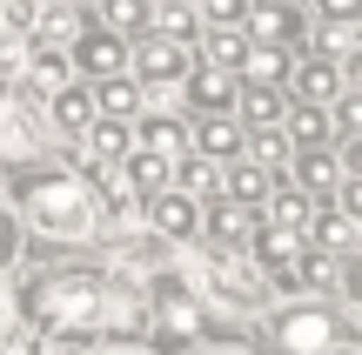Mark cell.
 <instances>
[{
  "label": "cell",
  "mask_w": 362,
  "mask_h": 355,
  "mask_svg": "<svg viewBox=\"0 0 362 355\" xmlns=\"http://www.w3.org/2000/svg\"><path fill=\"white\" fill-rule=\"evenodd\" d=\"M275 228H309V195H302V188H288V195H275Z\"/></svg>",
  "instance_id": "cell-26"
},
{
  "label": "cell",
  "mask_w": 362,
  "mask_h": 355,
  "mask_svg": "<svg viewBox=\"0 0 362 355\" xmlns=\"http://www.w3.org/2000/svg\"><path fill=\"white\" fill-rule=\"evenodd\" d=\"M315 7H322L329 20H356V7H362V0H315Z\"/></svg>",
  "instance_id": "cell-34"
},
{
  "label": "cell",
  "mask_w": 362,
  "mask_h": 355,
  "mask_svg": "<svg viewBox=\"0 0 362 355\" xmlns=\"http://www.w3.org/2000/svg\"><path fill=\"white\" fill-rule=\"evenodd\" d=\"M208 228H215V241H248L262 222H255L248 208H235V201H228V208H215V215H208Z\"/></svg>",
  "instance_id": "cell-23"
},
{
  "label": "cell",
  "mask_w": 362,
  "mask_h": 355,
  "mask_svg": "<svg viewBox=\"0 0 362 355\" xmlns=\"http://www.w3.org/2000/svg\"><path fill=\"white\" fill-rule=\"evenodd\" d=\"M128 188H134L141 201H155L161 188H168V161H155V155H134V161H128Z\"/></svg>",
  "instance_id": "cell-21"
},
{
  "label": "cell",
  "mask_w": 362,
  "mask_h": 355,
  "mask_svg": "<svg viewBox=\"0 0 362 355\" xmlns=\"http://www.w3.org/2000/svg\"><path fill=\"white\" fill-rule=\"evenodd\" d=\"M141 155H155V161H175L188 155V134H181V121H168V114H148L141 121Z\"/></svg>",
  "instance_id": "cell-11"
},
{
  "label": "cell",
  "mask_w": 362,
  "mask_h": 355,
  "mask_svg": "<svg viewBox=\"0 0 362 355\" xmlns=\"http://www.w3.org/2000/svg\"><path fill=\"white\" fill-rule=\"evenodd\" d=\"M94 188H101V201L115 215H128L134 208V188H128V174H115V168H94Z\"/></svg>",
  "instance_id": "cell-25"
},
{
  "label": "cell",
  "mask_w": 362,
  "mask_h": 355,
  "mask_svg": "<svg viewBox=\"0 0 362 355\" xmlns=\"http://www.w3.org/2000/svg\"><path fill=\"white\" fill-rule=\"evenodd\" d=\"M336 315L329 308H288L282 322H275V342H282L288 355H329L336 349Z\"/></svg>",
  "instance_id": "cell-4"
},
{
  "label": "cell",
  "mask_w": 362,
  "mask_h": 355,
  "mask_svg": "<svg viewBox=\"0 0 362 355\" xmlns=\"http://www.w3.org/2000/svg\"><path fill=\"white\" fill-rule=\"evenodd\" d=\"M235 101H242V114L255 121V128H275V121H282V94H275V88H262V80H248Z\"/></svg>",
  "instance_id": "cell-19"
},
{
  "label": "cell",
  "mask_w": 362,
  "mask_h": 355,
  "mask_svg": "<svg viewBox=\"0 0 362 355\" xmlns=\"http://www.w3.org/2000/svg\"><path fill=\"white\" fill-rule=\"evenodd\" d=\"M148 215H155V228L168 241H188L194 228H202V208H194V195H181V188H161V195L148 201Z\"/></svg>",
  "instance_id": "cell-6"
},
{
  "label": "cell",
  "mask_w": 362,
  "mask_h": 355,
  "mask_svg": "<svg viewBox=\"0 0 362 355\" xmlns=\"http://www.w3.org/2000/svg\"><path fill=\"white\" fill-rule=\"evenodd\" d=\"M336 161H329L322 155V148H302V155H296V181H302V195H322V188H336Z\"/></svg>",
  "instance_id": "cell-18"
},
{
  "label": "cell",
  "mask_w": 362,
  "mask_h": 355,
  "mask_svg": "<svg viewBox=\"0 0 362 355\" xmlns=\"http://www.w3.org/2000/svg\"><path fill=\"white\" fill-rule=\"evenodd\" d=\"M342 215H362V181H342Z\"/></svg>",
  "instance_id": "cell-35"
},
{
  "label": "cell",
  "mask_w": 362,
  "mask_h": 355,
  "mask_svg": "<svg viewBox=\"0 0 362 355\" xmlns=\"http://www.w3.org/2000/svg\"><path fill=\"white\" fill-rule=\"evenodd\" d=\"M27 215H34L47 235H88L94 228V201L74 174H47V181L27 188Z\"/></svg>",
  "instance_id": "cell-2"
},
{
  "label": "cell",
  "mask_w": 362,
  "mask_h": 355,
  "mask_svg": "<svg viewBox=\"0 0 362 355\" xmlns=\"http://www.w3.org/2000/svg\"><path fill=\"white\" fill-rule=\"evenodd\" d=\"M27 74H34L40 88H61V74H67V61H61V54H47V47H40V54H27Z\"/></svg>",
  "instance_id": "cell-28"
},
{
  "label": "cell",
  "mask_w": 362,
  "mask_h": 355,
  "mask_svg": "<svg viewBox=\"0 0 362 355\" xmlns=\"http://www.w3.org/2000/svg\"><path fill=\"white\" fill-rule=\"evenodd\" d=\"M309 228H315V241H322L329 255H349V248H356V235H362V228H356V215H342V208L309 215Z\"/></svg>",
  "instance_id": "cell-14"
},
{
  "label": "cell",
  "mask_w": 362,
  "mask_h": 355,
  "mask_svg": "<svg viewBox=\"0 0 362 355\" xmlns=\"http://www.w3.org/2000/svg\"><path fill=\"white\" fill-rule=\"evenodd\" d=\"M208 61H242V34L235 27H215L208 34Z\"/></svg>",
  "instance_id": "cell-30"
},
{
  "label": "cell",
  "mask_w": 362,
  "mask_h": 355,
  "mask_svg": "<svg viewBox=\"0 0 362 355\" xmlns=\"http://www.w3.org/2000/svg\"><path fill=\"white\" fill-rule=\"evenodd\" d=\"M296 94H302V107H322V101H336V94H342V67H329V61H309V67H296Z\"/></svg>",
  "instance_id": "cell-12"
},
{
  "label": "cell",
  "mask_w": 362,
  "mask_h": 355,
  "mask_svg": "<svg viewBox=\"0 0 362 355\" xmlns=\"http://www.w3.org/2000/svg\"><path fill=\"white\" fill-rule=\"evenodd\" d=\"M208 13H215V27H235L248 13V0H208Z\"/></svg>",
  "instance_id": "cell-33"
},
{
  "label": "cell",
  "mask_w": 362,
  "mask_h": 355,
  "mask_svg": "<svg viewBox=\"0 0 362 355\" xmlns=\"http://www.w3.org/2000/svg\"><path fill=\"white\" fill-rule=\"evenodd\" d=\"M0 329H7V295H0Z\"/></svg>",
  "instance_id": "cell-37"
},
{
  "label": "cell",
  "mask_w": 362,
  "mask_h": 355,
  "mask_svg": "<svg viewBox=\"0 0 362 355\" xmlns=\"http://www.w3.org/2000/svg\"><path fill=\"white\" fill-rule=\"evenodd\" d=\"M282 155H288V141H282V134H275V128H255V168H275Z\"/></svg>",
  "instance_id": "cell-29"
},
{
  "label": "cell",
  "mask_w": 362,
  "mask_h": 355,
  "mask_svg": "<svg viewBox=\"0 0 362 355\" xmlns=\"http://www.w3.org/2000/svg\"><path fill=\"white\" fill-rule=\"evenodd\" d=\"M101 295H107L101 275H47L34 289V322L54 335H81L101 322Z\"/></svg>",
  "instance_id": "cell-1"
},
{
  "label": "cell",
  "mask_w": 362,
  "mask_h": 355,
  "mask_svg": "<svg viewBox=\"0 0 362 355\" xmlns=\"http://www.w3.org/2000/svg\"><path fill=\"white\" fill-rule=\"evenodd\" d=\"M235 148H242V128L221 121V114H208L202 121V155H235Z\"/></svg>",
  "instance_id": "cell-24"
},
{
  "label": "cell",
  "mask_w": 362,
  "mask_h": 355,
  "mask_svg": "<svg viewBox=\"0 0 362 355\" xmlns=\"http://www.w3.org/2000/svg\"><path fill=\"white\" fill-rule=\"evenodd\" d=\"M107 34H155V0H101Z\"/></svg>",
  "instance_id": "cell-15"
},
{
  "label": "cell",
  "mask_w": 362,
  "mask_h": 355,
  "mask_svg": "<svg viewBox=\"0 0 362 355\" xmlns=\"http://www.w3.org/2000/svg\"><path fill=\"white\" fill-rule=\"evenodd\" d=\"M248 241H255V255L269 262L275 289H302V282H296V262H302V235H296V228H275L269 222V228H255Z\"/></svg>",
  "instance_id": "cell-5"
},
{
  "label": "cell",
  "mask_w": 362,
  "mask_h": 355,
  "mask_svg": "<svg viewBox=\"0 0 362 355\" xmlns=\"http://www.w3.org/2000/svg\"><path fill=\"white\" fill-rule=\"evenodd\" d=\"M94 121V94L88 88H54V128L61 134H81Z\"/></svg>",
  "instance_id": "cell-13"
},
{
  "label": "cell",
  "mask_w": 362,
  "mask_h": 355,
  "mask_svg": "<svg viewBox=\"0 0 362 355\" xmlns=\"http://www.w3.org/2000/svg\"><path fill=\"white\" fill-rule=\"evenodd\" d=\"M296 134H302V148H315V141H322V134H329L322 107H302V114H296Z\"/></svg>",
  "instance_id": "cell-32"
},
{
  "label": "cell",
  "mask_w": 362,
  "mask_h": 355,
  "mask_svg": "<svg viewBox=\"0 0 362 355\" xmlns=\"http://www.w3.org/2000/svg\"><path fill=\"white\" fill-rule=\"evenodd\" d=\"M242 67H248V80H262V88H275V80L288 74L282 47H269V40H255V47H242Z\"/></svg>",
  "instance_id": "cell-20"
},
{
  "label": "cell",
  "mask_w": 362,
  "mask_h": 355,
  "mask_svg": "<svg viewBox=\"0 0 362 355\" xmlns=\"http://www.w3.org/2000/svg\"><path fill=\"white\" fill-rule=\"evenodd\" d=\"M27 74V47L21 40H0V80H21Z\"/></svg>",
  "instance_id": "cell-31"
},
{
  "label": "cell",
  "mask_w": 362,
  "mask_h": 355,
  "mask_svg": "<svg viewBox=\"0 0 362 355\" xmlns=\"http://www.w3.org/2000/svg\"><path fill=\"white\" fill-rule=\"evenodd\" d=\"M88 94H94V114H107V121H128L134 107H141V88H134L128 74H101Z\"/></svg>",
  "instance_id": "cell-10"
},
{
  "label": "cell",
  "mask_w": 362,
  "mask_h": 355,
  "mask_svg": "<svg viewBox=\"0 0 362 355\" xmlns=\"http://www.w3.org/2000/svg\"><path fill=\"white\" fill-rule=\"evenodd\" d=\"M188 40L181 34H141V47H134V80H148V88H175V80H188Z\"/></svg>",
  "instance_id": "cell-3"
},
{
  "label": "cell",
  "mask_w": 362,
  "mask_h": 355,
  "mask_svg": "<svg viewBox=\"0 0 362 355\" xmlns=\"http://www.w3.org/2000/svg\"><path fill=\"white\" fill-rule=\"evenodd\" d=\"M155 315H161V335H168V342H188L194 329H202V308H194V295L188 289H161V302H155Z\"/></svg>",
  "instance_id": "cell-8"
},
{
  "label": "cell",
  "mask_w": 362,
  "mask_h": 355,
  "mask_svg": "<svg viewBox=\"0 0 362 355\" xmlns=\"http://www.w3.org/2000/svg\"><path fill=\"white\" fill-rule=\"evenodd\" d=\"M262 195H269V168H235L228 174V201L235 208H262Z\"/></svg>",
  "instance_id": "cell-22"
},
{
  "label": "cell",
  "mask_w": 362,
  "mask_h": 355,
  "mask_svg": "<svg viewBox=\"0 0 362 355\" xmlns=\"http://www.w3.org/2000/svg\"><path fill=\"white\" fill-rule=\"evenodd\" d=\"M13 255V228H7V215H0V262Z\"/></svg>",
  "instance_id": "cell-36"
},
{
  "label": "cell",
  "mask_w": 362,
  "mask_h": 355,
  "mask_svg": "<svg viewBox=\"0 0 362 355\" xmlns=\"http://www.w3.org/2000/svg\"><path fill=\"white\" fill-rule=\"evenodd\" d=\"M74 67H81V74H94V80H101V74H121V67H128L121 34H107V27H101V34H81L74 40Z\"/></svg>",
  "instance_id": "cell-7"
},
{
  "label": "cell",
  "mask_w": 362,
  "mask_h": 355,
  "mask_svg": "<svg viewBox=\"0 0 362 355\" xmlns=\"http://www.w3.org/2000/svg\"><path fill=\"white\" fill-rule=\"evenodd\" d=\"M67 7H88V0H67Z\"/></svg>",
  "instance_id": "cell-39"
},
{
  "label": "cell",
  "mask_w": 362,
  "mask_h": 355,
  "mask_svg": "<svg viewBox=\"0 0 362 355\" xmlns=\"http://www.w3.org/2000/svg\"><path fill=\"white\" fill-rule=\"evenodd\" d=\"M81 134H88L94 161H121V155H128V121H107V114H94Z\"/></svg>",
  "instance_id": "cell-17"
},
{
  "label": "cell",
  "mask_w": 362,
  "mask_h": 355,
  "mask_svg": "<svg viewBox=\"0 0 362 355\" xmlns=\"http://www.w3.org/2000/svg\"><path fill=\"white\" fill-rule=\"evenodd\" d=\"M275 7H296V0H275Z\"/></svg>",
  "instance_id": "cell-38"
},
{
  "label": "cell",
  "mask_w": 362,
  "mask_h": 355,
  "mask_svg": "<svg viewBox=\"0 0 362 355\" xmlns=\"http://www.w3.org/2000/svg\"><path fill=\"white\" fill-rule=\"evenodd\" d=\"M315 47L336 54V61H349V54H356V20H329L322 34H315Z\"/></svg>",
  "instance_id": "cell-27"
},
{
  "label": "cell",
  "mask_w": 362,
  "mask_h": 355,
  "mask_svg": "<svg viewBox=\"0 0 362 355\" xmlns=\"http://www.w3.org/2000/svg\"><path fill=\"white\" fill-rule=\"evenodd\" d=\"M188 101L202 107V114H228V107H235V74H228V67H202V74H188Z\"/></svg>",
  "instance_id": "cell-9"
},
{
  "label": "cell",
  "mask_w": 362,
  "mask_h": 355,
  "mask_svg": "<svg viewBox=\"0 0 362 355\" xmlns=\"http://www.w3.org/2000/svg\"><path fill=\"white\" fill-rule=\"evenodd\" d=\"M242 20H248V34H255V40H269V47H282V40L296 34V13H288V7H275V0H269V7H248Z\"/></svg>",
  "instance_id": "cell-16"
}]
</instances>
